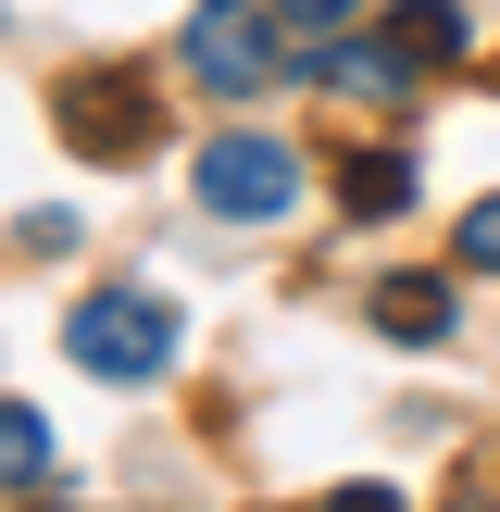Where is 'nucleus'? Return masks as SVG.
<instances>
[{
	"instance_id": "obj_1",
	"label": "nucleus",
	"mask_w": 500,
	"mask_h": 512,
	"mask_svg": "<svg viewBox=\"0 0 500 512\" xmlns=\"http://www.w3.org/2000/svg\"><path fill=\"white\" fill-rule=\"evenodd\" d=\"M63 350H75L88 375H113V388H138V375L175 363V300H150V288H88L75 325H63Z\"/></svg>"
},
{
	"instance_id": "obj_2",
	"label": "nucleus",
	"mask_w": 500,
	"mask_h": 512,
	"mask_svg": "<svg viewBox=\"0 0 500 512\" xmlns=\"http://www.w3.org/2000/svg\"><path fill=\"white\" fill-rule=\"evenodd\" d=\"M188 75L213 100H250L288 75V38H275V13H250V0H200L188 13Z\"/></svg>"
},
{
	"instance_id": "obj_3",
	"label": "nucleus",
	"mask_w": 500,
	"mask_h": 512,
	"mask_svg": "<svg viewBox=\"0 0 500 512\" xmlns=\"http://www.w3.org/2000/svg\"><path fill=\"white\" fill-rule=\"evenodd\" d=\"M50 125H63L88 163H125V150L150 138V75H138V63H88V75H63V88H50Z\"/></svg>"
},
{
	"instance_id": "obj_4",
	"label": "nucleus",
	"mask_w": 500,
	"mask_h": 512,
	"mask_svg": "<svg viewBox=\"0 0 500 512\" xmlns=\"http://www.w3.org/2000/svg\"><path fill=\"white\" fill-rule=\"evenodd\" d=\"M200 200H213L225 225H275V213L300 200V163H288V138H263V125L213 138V150H200Z\"/></svg>"
},
{
	"instance_id": "obj_5",
	"label": "nucleus",
	"mask_w": 500,
	"mask_h": 512,
	"mask_svg": "<svg viewBox=\"0 0 500 512\" xmlns=\"http://www.w3.org/2000/svg\"><path fill=\"white\" fill-rule=\"evenodd\" d=\"M375 338H400V350H438L450 325H463V300H450V275H375Z\"/></svg>"
},
{
	"instance_id": "obj_6",
	"label": "nucleus",
	"mask_w": 500,
	"mask_h": 512,
	"mask_svg": "<svg viewBox=\"0 0 500 512\" xmlns=\"http://www.w3.org/2000/svg\"><path fill=\"white\" fill-rule=\"evenodd\" d=\"M313 75L350 88V100H400V88H413V63H400L388 38H313Z\"/></svg>"
},
{
	"instance_id": "obj_7",
	"label": "nucleus",
	"mask_w": 500,
	"mask_h": 512,
	"mask_svg": "<svg viewBox=\"0 0 500 512\" xmlns=\"http://www.w3.org/2000/svg\"><path fill=\"white\" fill-rule=\"evenodd\" d=\"M388 50L425 75V63H463V50H475V25L450 13V0H400V13H388Z\"/></svg>"
},
{
	"instance_id": "obj_8",
	"label": "nucleus",
	"mask_w": 500,
	"mask_h": 512,
	"mask_svg": "<svg viewBox=\"0 0 500 512\" xmlns=\"http://www.w3.org/2000/svg\"><path fill=\"white\" fill-rule=\"evenodd\" d=\"M0 488H50V425L25 400H0Z\"/></svg>"
},
{
	"instance_id": "obj_9",
	"label": "nucleus",
	"mask_w": 500,
	"mask_h": 512,
	"mask_svg": "<svg viewBox=\"0 0 500 512\" xmlns=\"http://www.w3.org/2000/svg\"><path fill=\"white\" fill-rule=\"evenodd\" d=\"M338 200L350 213H400V200H413V163H400V150H363V163H338Z\"/></svg>"
},
{
	"instance_id": "obj_10",
	"label": "nucleus",
	"mask_w": 500,
	"mask_h": 512,
	"mask_svg": "<svg viewBox=\"0 0 500 512\" xmlns=\"http://www.w3.org/2000/svg\"><path fill=\"white\" fill-rule=\"evenodd\" d=\"M450 250H463V263H475V275H500V200H475V213H463V225H450Z\"/></svg>"
},
{
	"instance_id": "obj_11",
	"label": "nucleus",
	"mask_w": 500,
	"mask_h": 512,
	"mask_svg": "<svg viewBox=\"0 0 500 512\" xmlns=\"http://www.w3.org/2000/svg\"><path fill=\"white\" fill-rule=\"evenodd\" d=\"M263 13H275V25H300V38H325V25H350L363 0H263Z\"/></svg>"
},
{
	"instance_id": "obj_12",
	"label": "nucleus",
	"mask_w": 500,
	"mask_h": 512,
	"mask_svg": "<svg viewBox=\"0 0 500 512\" xmlns=\"http://www.w3.org/2000/svg\"><path fill=\"white\" fill-rule=\"evenodd\" d=\"M325 512H400V488H338Z\"/></svg>"
}]
</instances>
